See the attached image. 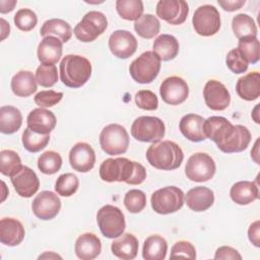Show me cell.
I'll use <instances>...</instances> for the list:
<instances>
[{
  "label": "cell",
  "mask_w": 260,
  "mask_h": 260,
  "mask_svg": "<svg viewBox=\"0 0 260 260\" xmlns=\"http://www.w3.org/2000/svg\"><path fill=\"white\" fill-rule=\"evenodd\" d=\"M230 196L235 203L239 205H248L258 199V185L255 182L250 181L237 182L232 186Z\"/></svg>",
  "instance_id": "4316f807"
},
{
  "label": "cell",
  "mask_w": 260,
  "mask_h": 260,
  "mask_svg": "<svg viewBox=\"0 0 260 260\" xmlns=\"http://www.w3.org/2000/svg\"><path fill=\"white\" fill-rule=\"evenodd\" d=\"M232 28L239 40L249 37H257L258 32L254 19L246 13H240L233 17Z\"/></svg>",
  "instance_id": "e575fe53"
},
{
  "label": "cell",
  "mask_w": 260,
  "mask_h": 260,
  "mask_svg": "<svg viewBox=\"0 0 260 260\" xmlns=\"http://www.w3.org/2000/svg\"><path fill=\"white\" fill-rule=\"evenodd\" d=\"M215 259H242L241 254L234 248L229 246H221L216 249L214 254Z\"/></svg>",
  "instance_id": "f907efd6"
},
{
  "label": "cell",
  "mask_w": 260,
  "mask_h": 260,
  "mask_svg": "<svg viewBox=\"0 0 260 260\" xmlns=\"http://www.w3.org/2000/svg\"><path fill=\"white\" fill-rule=\"evenodd\" d=\"M17 1L16 0H0V12L7 13L14 9Z\"/></svg>",
  "instance_id": "db71d44e"
},
{
  "label": "cell",
  "mask_w": 260,
  "mask_h": 260,
  "mask_svg": "<svg viewBox=\"0 0 260 260\" xmlns=\"http://www.w3.org/2000/svg\"><path fill=\"white\" fill-rule=\"evenodd\" d=\"M135 104L138 108L145 111H154L158 107V100L154 92L147 89H142L135 94Z\"/></svg>",
  "instance_id": "7dc6e473"
},
{
  "label": "cell",
  "mask_w": 260,
  "mask_h": 260,
  "mask_svg": "<svg viewBox=\"0 0 260 260\" xmlns=\"http://www.w3.org/2000/svg\"><path fill=\"white\" fill-rule=\"evenodd\" d=\"M192 24L199 36H213L220 28V14L213 5H201L193 14Z\"/></svg>",
  "instance_id": "30bf717a"
},
{
  "label": "cell",
  "mask_w": 260,
  "mask_h": 260,
  "mask_svg": "<svg viewBox=\"0 0 260 260\" xmlns=\"http://www.w3.org/2000/svg\"><path fill=\"white\" fill-rule=\"evenodd\" d=\"M238 95L245 101H255L260 95V73L250 72L240 77L236 84Z\"/></svg>",
  "instance_id": "484cf974"
},
{
  "label": "cell",
  "mask_w": 260,
  "mask_h": 260,
  "mask_svg": "<svg viewBox=\"0 0 260 260\" xmlns=\"http://www.w3.org/2000/svg\"><path fill=\"white\" fill-rule=\"evenodd\" d=\"M215 170V162L209 154L197 152L188 158L185 174L193 182H206L214 176Z\"/></svg>",
  "instance_id": "8fae6325"
},
{
  "label": "cell",
  "mask_w": 260,
  "mask_h": 260,
  "mask_svg": "<svg viewBox=\"0 0 260 260\" xmlns=\"http://www.w3.org/2000/svg\"><path fill=\"white\" fill-rule=\"evenodd\" d=\"M63 99V93L55 90H42L38 92L34 101L40 108H50L61 102Z\"/></svg>",
  "instance_id": "c3c4849f"
},
{
  "label": "cell",
  "mask_w": 260,
  "mask_h": 260,
  "mask_svg": "<svg viewBox=\"0 0 260 260\" xmlns=\"http://www.w3.org/2000/svg\"><path fill=\"white\" fill-rule=\"evenodd\" d=\"M25 231L22 223L12 217H3L0 220V242L6 246L14 247L24 239Z\"/></svg>",
  "instance_id": "44dd1931"
},
{
  "label": "cell",
  "mask_w": 260,
  "mask_h": 260,
  "mask_svg": "<svg viewBox=\"0 0 260 260\" xmlns=\"http://www.w3.org/2000/svg\"><path fill=\"white\" fill-rule=\"evenodd\" d=\"M159 93L165 103L177 106L187 100L189 95V86L183 78L179 76H170L161 82Z\"/></svg>",
  "instance_id": "5bb4252c"
},
{
  "label": "cell",
  "mask_w": 260,
  "mask_h": 260,
  "mask_svg": "<svg viewBox=\"0 0 260 260\" xmlns=\"http://www.w3.org/2000/svg\"><path fill=\"white\" fill-rule=\"evenodd\" d=\"M100 145L109 155L123 154L129 146V134L122 125L109 124L100 134Z\"/></svg>",
  "instance_id": "8992f818"
},
{
  "label": "cell",
  "mask_w": 260,
  "mask_h": 260,
  "mask_svg": "<svg viewBox=\"0 0 260 260\" xmlns=\"http://www.w3.org/2000/svg\"><path fill=\"white\" fill-rule=\"evenodd\" d=\"M9 32H10L9 23L4 18H1V41L5 40V38L9 36Z\"/></svg>",
  "instance_id": "11a10c76"
},
{
  "label": "cell",
  "mask_w": 260,
  "mask_h": 260,
  "mask_svg": "<svg viewBox=\"0 0 260 260\" xmlns=\"http://www.w3.org/2000/svg\"><path fill=\"white\" fill-rule=\"evenodd\" d=\"M22 124L20 111L13 106H3L0 108V131L3 134H13Z\"/></svg>",
  "instance_id": "d6a6232c"
},
{
  "label": "cell",
  "mask_w": 260,
  "mask_h": 260,
  "mask_svg": "<svg viewBox=\"0 0 260 260\" xmlns=\"http://www.w3.org/2000/svg\"><path fill=\"white\" fill-rule=\"evenodd\" d=\"M160 70V59L152 51L143 52L133 60L129 67L131 77L138 83L146 84L152 82Z\"/></svg>",
  "instance_id": "5b68a950"
},
{
  "label": "cell",
  "mask_w": 260,
  "mask_h": 260,
  "mask_svg": "<svg viewBox=\"0 0 260 260\" xmlns=\"http://www.w3.org/2000/svg\"><path fill=\"white\" fill-rule=\"evenodd\" d=\"M166 127L157 117L141 116L134 120L131 126V135L138 141L156 143L164 138Z\"/></svg>",
  "instance_id": "52a82bcc"
},
{
  "label": "cell",
  "mask_w": 260,
  "mask_h": 260,
  "mask_svg": "<svg viewBox=\"0 0 260 260\" xmlns=\"http://www.w3.org/2000/svg\"><path fill=\"white\" fill-rule=\"evenodd\" d=\"M79 187L78 178L72 173L62 174L58 177L55 183L56 192L63 197L72 196Z\"/></svg>",
  "instance_id": "b9f144b4"
},
{
  "label": "cell",
  "mask_w": 260,
  "mask_h": 260,
  "mask_svg": "<svg viewBox=\"0 0 260 260\" xmlns=\"http://www.w3.org/2000/svg\"><path fill=\"white\" fill-rule=\"evenodd\" d=\"M118 14L126 20H138L143 13V3L140 0H117Z\"/></svg>",
  "instance_id": "8d00e7d4"
},
{
  "label": "cell",
  "mask_w": 260,
  "mask_h": 260,
  "mask_svg": "<svg viewBox=\"0 0 260 260\" xmlns=\"http://www.w3.org/2000/svg\"><path fill=\"white\" fill-rule=\"evenodd\" d=\"M36 80L43 87H51L58 81L57 67L53 64H41L36 70Z\"/></svg>",
  "instance_id": "ee69618b"
},
{
  "label": "cell",
  "mask_w": 260,
  "mask_h": 260,
  "mask_svg": "<svg viewBox=\"0 0 260 260\" xmlns=\"http://www.w3.org/2000/svg\"><path fill=\"white\" fill-rule=\"evenodd\" d=\"M108 27V19L103 12L89 11L75 25L73 32L76 39L89 43L98 39Z\"/></svg>",
  "instance_id": "9c48e42d"
},
{
  "label": "cell",
  "mask_w": 260,
  "mask_h": 260,
  "mask_svg": "<svg viewBox=\"0 0 260 260\" xmlns=\"http://www.w3.org/2000/svg\"><path fill=\"white\" fill-rule=\"evenodd\" d=\"M39 258H40V259H41V258H61V256H59V255H57V254H55V253H53V252H50V253L46 252L45 254L39 256Z\"/></svg>",
  "instance_id": "9f6ffc18"
},
{
  "label": "cell",
  "mask_w": 260,
  "mask_h": 260,
  "mask_svg": "<svg viewBox=\"0 0 260 260\" xmlns=\"http://www.w3.org/2000/svg\"><path fill=\"white\" fill-rule=\"evenodd\" d=\"M91 70V63L87 58L69 54L60 62V79L67 87L79 88L88 81Z\"/></svg>",
  "instance_id": "7a4b0ae2"
},
{
  "label": "cell",
  "mask_w": 260,
  "mask_h": 260,
  "mask_svg": "<svg viewBox=\"0 0 260 260\" xmlns=\"http://www.w3.org/2000/svg\"><path fill=\"white\" fill-rule=\"evenodd\" d=\"M62 42L55 37H46L38 46V59L42 64H56L62 56Z\"/></svg>",
  "instance_id": "d4e9b609"
},
{
  "label": "cell",
  "mask_w": 260,
  "mask_h": 260,
  "mask_svg": "<svg viewBox=\"0 0 260 260\" xmlns=\"http://www.w3.org/2000/svg\"><path fill=\"white\" fill-rule=\"evenodd\" d=\"M167 252L168 243L158 235L149 236L143 243L142 257L145 260H164Z\"/></svg>",
  "instance_id": "836d02e7"
},
{
  "label": "cell",
  "mask_w": 260,
  "mask_h": 260,
  "mask_svg": "<svg viewBox=\"0 0 260 260\" xmlns=\"http://www.w3.org/2000/svg\"><path fill=\"white\" fill-rule=\"evenodd\" d=\"M248 239L255 246L260 247V221L255 220L248 230Z\"/></svg>",
  "instance_id": "816d5d0a"
},
{
  "label": "cell",
  "mask_w": 260,
  "mask_h": 260,
  "mask_svg": "<svg viewBox=\"0 0 260 260\" xmlns=\"http://www.w3.org/2000/svg\"><path fill=\"white\" fill-rule=\"evenodd\" d=\"M109 48L111 53L119 59H128L137 49L136 38L128 30H115L109 38Z\"/></svg>",
  "instance_id": "e0dca14e"
},
{
  "label": "cell",
  "mask_w": 260,
  "mask_h": 260,
  "mask_svg": "<svg viewBox=\"0 0 260 260\" xmlns=\"http://www.w3.org/2000/svg\"><path fill=\"white\" fill-rule=\"evenodd\" d=\"M259 104L258 105H256V107H255V109H254V111H253V114H252V118L254 119V121L257 123V124H259L260 122H259V118H258V110H259Z\"/></svg>",
  "instance_id": "6f0895ef"
},
{
  "label": "cell",
  "mask_w": 260,
  "mask_h": 260,
  "mask_svg": "<svg viewBox=\"0 0 260 260\" xmlns=\"http://www.w3.org/2000/svg\"><path fill=\"white\" fill-rule=\"evenodd\" d=\"M235 131L233 125L226 118L221 116H211L203 122V132L206 138L212 140L217 147L225 143Z\"/></svg>",
  "instance_id": "7c38bea8"
},
{
  "label": "cell",
  "mask_w": 260,
  "mask_h": 260,
  "mask_svg": "<svg viewBox=\"0 0 260 260\" xmlns=\"http://www.w3.org/2000/svg\"><path fill=\"white\" fill-rule=\"evenodd\" d=\"M138 240L130 233L122 234L121 237L115 240L111 245L112 253L123 260H131L137 256Z\"/></svg>",
  "instance_id": "83f0119b"
},
{
  "label": "cell",
  "mask_w": 260,
  "mask_h": 260,
  "mask_svg": "<svg viewBox=\"0 0 260 260\" xmlns=\"http://www.w3.org/2000/svg\"><path fill=\"white\" fill-rule=\"evenodd\" d=\"M184 193L176 186H167L152 193L150 203L158 214H170L178 211L184 205Z\"/></svg>",
  "instance_id": "ba28073f"
},
{
  "label": "cell",
  "mask_w": 260,
  "mask_h": 260,
  "mask_svg": "<svg viewBox=\"0 0 260 260\" xmlns=\"http://www.w3.org/2000/svg\"><path fill=\"white\" fill-rule=\"evenodd\" d=\"M62 166L61 155L53 150L42 153L38 158V168L45 175L56 174Z\"/></svg>",
  "instance_id": "ab89813d"
},
{
  "label": "cell",
  "mask_w": 260,
  "mask_h": 260,
  "mask_svg": "<svg viewBox=\"0 0 260 260\" xmlns=\"http://www.w3.org/2000/svg\"><path fill=\"white\" fill-rule=\"evenodd\" d=\"M225 64L228 68L236 74L246 72L249 66V63L238 48H234L228 53L225 58Z\"/></svg>",
  "instance_id": "bcb514c9"
},
{
  "label": "cell",
  "mask_w": 260,
  "mask_h": 260,
  "mask_svg": "<svg viewBox=\"0 0 260 260\" xmlns=\"http://www.w3.org/2000/svg\"><path fill=\"white\" fill-rule=\"evenodd\" d=\"M10 180L16 193L23 198L31 197L40 188V180L37 174L26 166H22L14 176L10 177Z\"/></svg>",
  "instance_id": "d6986e66"
},
{
  "label": "cell",
  "mask_w": 260,
  "mask_h": 260,
  "mask_svg": "<svg viewBox=\"0 0 260 260\" xmlns=\"http://www.w3.org/2000/svg\"><path fill=\"white\" fill-rule=\"evenodd\" d=\"M134 29L143 39H152L158 35L160 22L158 18L150 13L142 14V16L134 22Z\"/></svg>",
  "instance_id": "d590c367"
},
{
  "label": "cell",
  "mask_w": 260,
  "mask_h": 260,
  "mask_svg": "<svg viewBox=\"0 0 260 260\" xmlns=\"http://www.w3.org/2000/svg\"><path fill=\"white\" fill-rule=\"evenodd\" d=\"M152 48V52L158 56L160 61H170L178 55L180 46L174 36L162 34L154 40Z\"/></svg>",
  "instance_id": "f546056e"
},
{
  "label": "cell",
  "mask_w": 260,
  "mask_h": 260,
  "mask_svg": "<svg viewBox=\"0 0 260 260\" xmlns=\"http://www.w3.org/2000/svg\"><path fill=\"white\" fill-rule=\"evenodd\" d=\"M171 258L176 257H185L189 259H195L196 258V250L193 244H191L188 241H179L175 243V245L171 249Z\"/></svg>",
  "instance_id": "681fc988"
},
{
  "label": "cell",
  "mask_w": 260,
  "mask_h": 260,
  "mask_svg": "<svg viewBox=\"0 0 260 260\" xmlns=\"http://www.w3.org/2000/svg\"><path fill=\"white\" fill-rule=\"evenodd\" d=\"M203 98L206 106L212 111H223L231 103V94L228 88L215 79H210L205 83Z\"/></svg>",
  "instance_id": "2e32d148"
},
{
  "label": "cell",
  "mask_w": 260,
  "mask_h": 260,
  "mask_svg": "<svg viewBox=\"0 0 260 260\" xmlns=\"http://www.w3.org/2000/svg\"><path fill=\"white\" fill-rule=\"evenodd\" d=\"M23 147L29 152H39L44 149L50 141V134H40L29 128H25L22 133Z\"/></svg>",
  "instance_id": "f35d334b"
},
{
  "label": "cell",
  "mask_w": 260,
  "mask_h": 260,
  "mask_svg": "<svg viewBox=\"0 0 260 260\" xmlns=\"http://www.w3.org/2000/svg\"><path fill=\"white\" fill-rule=\"evenodd\" d=\"M155 12L159 18L168 23L178 25L187 19L189 6L184 0H159Z\"/></svg>",
  "instance_id": "4fadbf2b"
},
{
  "label": "cell",
  "mask_w": 260,
  "mask_h": 260,
  "mask_svg": "<svg viewBox=\"0 0 260 260\" xmlns=\"http://www.w3.org/2000/svg\"><path fill=\"white\" fill-rule=\"evenodd\" d=\"M27 128L40 134H50L54 130L57 120L53 112L44 108H37L29 112L26 118Z\"/></svg>",
  "instance_id": "ffe728a7"
},
{
  "label": "cell",
  "mask_w": 260,
  "mask_h": 260,
  "mask_svg": "<svg viewBox=\"0 0 260 260\" xmlns=\"http://www.w3.org/2000/svg\"><path fill=\"white\" fill-rule=\"evenodd\" d=\"M100 177L108 183L125 182L129 185H139L146 179L145 168L126 157L107 158L100 167Z\"/></svg>",
  "instance_id": "6da1fadb"
},
{
  "label": "cell",
  "mask_w": 260,
  "mask_h": 260,
  "mask_svg": "<svg viewBox=\"0 0 260 260\" xmlns=\"http://www.w3.org/2000/svg\"><path fill=\"white\" fill-rule=\"evenodd\" d=\"M74 251L79 259L92 260L102 252L101 240L92 233H84L77 238Z\"/></svg>",
  "instance_id": "603a6c76"
},
{
  "label": "cell",
  "mask_w": 260,
  "mask_h": 260,
  "mask_svg": "<svg viewBox=\"0 0 260 260\" xmlns=\"http://www.w3.org/2000/svg\"><path fill=\"white\" fill-rule=\"evenodd\" d=\"M204 119L200 115L187 114L182 117L179 123L181 133L192 142H200L206 139L203 132Z\"/></svg>",
  "instance_id": "cb8c5ba5"
},
{
  "label": "cell",
  "mask_w": 260,
  "mask_h": 260,
  "mask_svg": "<svg viewBox=\"0 0 260 260\" xmlns=\"http://www.w3.org/2000/svg\"><path fill=\"white\" fill-rule=\"evenodd\" d=\"M61 209V200L52 191H42L31 203L34 214L42 220L53 219Z\"/></svg>",
  "instance_id": "9a60e30c"
},
{
  "label": "cell",
  "mask_w": 260,
  "mask_h": 260,
  "mask_svg": "<svg viewBox=\"0 0 260 260\" xmlns=\"http://www.w3.org/2000/svg\"><path fill=\"white\" fill-rule=\"evenodd\" d=\"M246 3L245 0H218V4L225 11H236L244 6Z\"/></svg>",
  "instance_id": "f5cc1de1"
},
{
  "label": "cell",
  "mask_w": 260,
  "mask_h": 260,
  "mask_svg": "<svg viewBox=\"0 0 260 260\" xmlns=\"http://www.w3.org/2000/svg\"><path fill=\"white\" fill-rule=\"evenodd\" d=\"M69 162L73 170L87 173L94 167L95 153L90 144L77 142L69 151Z\"/></svg>",
  "instance_id": "ac0fdd59"
},
{
  "label": "cell",
  "mask_w": 260,
  "mask_h": 260,
  "mask_svg": "<svg viewBox=\"0 0 260 260\" xmlns=\"http://www.w3.org/2000/svg\"><path fill=\"white\" fill-rule=\"evenodd\" d=\"M251 137V133L247 127L243 125H235V131L231 138L218 148L224 153L241 152L248 147Z\"/></svg>",
  "instance_id": "1f68e13d"
},
{
  "label": "cell",
  "mask_w": 260,
  "mask_h": 260,
  "mask_svg": "<svg viewBox=\"0 0 260 260\" xmlns=\"http://www.w3.org/2000/svg\"><path fill=\"white\" fill-rule=\"evenodd\" d=\"M96 221L101 233L108 239L120 237L126 228L125 216L122 210L114 205H104L96 213Z\"/></svg>",
  "instance_id": "277c9868"
},
{
  "label": "cell",
  "mask_w": 260,
  "mask_h": 260,
  "mask_svg": "<svg viewBox=\"0 0 260 260\" xmlns=\"http://www.w3.org/2000/svg\"><path fill=\"white\" fill-rule=\"evenodd\" d=\"M40 34L43 38L55 37L62 43H66L72 37V28L67 21L60 18H52L43 23Z\"/></svg>",
  "instance_id": "4dcf8cb0"
},
{
  "label": "cell",
  "mask_w": 260,
  "mask_h": 260,
  "mask_svg": "<svg viewBox=\"0 0 260 260\" xmlns=\"http://www.w3.org/2000/svg\"><path fill=\"white\" fill-rule=\"evenodd\" d=\"M184 198L187 206L196 212L207 210L214 202L213 191L204 186H197L190 189Z\"/></svg>",
  "instance_id": "7402d4cb"
},
{
  "label": "cell",
  "mask_w": 260,
  "mask_h": 260,
  "mask_svg": "<svg viewBox=\"0 0 260 260\" xmlns=\"http://www.w3.org/2000/svg\"><path fill=\"white\" fill-rule=\"evenodd\" d=\"M37 83L36 76L31 71L20 70L11 79V89L15 95L26 98L37 91Z\"/></svg>",
  "instance_id": "f1b7e54d"
},
{
  "label": "cell",
  "mask_w": 260,
  "mask_h": 260,
  "mask_svg": "<svg viewBox=\"0 0 260 260\" xmlns=\"http://www.w3.org/2000/svg\"><path fill=\"white\" fill-rule=\"evenodd\" d=\"M13 20L17 28L22 31H29L37 25L38 17L31 9L21 8L15 13Z\"/></svg>",
  "instance_id": "f6af8a7d"
},
{
  "label": "cell",
  "mask_w": 260,
  "mask_h": 260,
  "mask_svg": "<svg viewBox=\"0 0 260 260\" xmlns=\"http://www.w3.org/2000/svg\"><path fill=\"white\" fill-rule=\"evenodd\" d=\"M145 155L151 167L164 171L178 169L184 159L182 148L171 140H164L151 144L147 148Z\"/></svg>",
  "instance_id": "3957f363"
},
{
  "label": "cell",
  "mask_w": 260,
  "mask_h": 260,
  "mask_svg": "<svg viewBox=\"0 0 260 260\" xmlns=\"http://www.w3.org/2000/svg\"><path fill=\"white\" fill-rule=\"evenodd\" d=\"M21 159L17 152L11 149H3L0 152V172L7 177L14 176L21 169Z\"/></svg>",
  "instance_id": "74e56055"
},
{
  "label": "cell",
  "mask_w": 260,
  "mask_h": 260,
  "mask_svg": "<svg viewBox=\"0 0 260 260\" xmlns=\"http://www.w3.org/2000/svg\"><path fill=\"white\" fill-rule=\"evenodd\" d=\"M238 49L245 57L248 63L255 64L260 59V44L257 37H249L240 39Z\"/></svg>",
  "instance_id": "60d3db41"
},
{
  "label": "cell",
  "mask_w": 260,
  "mask_h": 260,
  "mask_svg": "<svg viewBox=\"0 0 260 260\" xmlns=\"http://www.w3.org/2000/svg\"><path fill=\"white\" fill-rule=\"evenodd\" d=\"M124 205L131 213H138L146 206V195L138 189L129 190L124 196Z\"/></svg>",
  "instance_id": "7bdbcfd3"
}]
</instances>
